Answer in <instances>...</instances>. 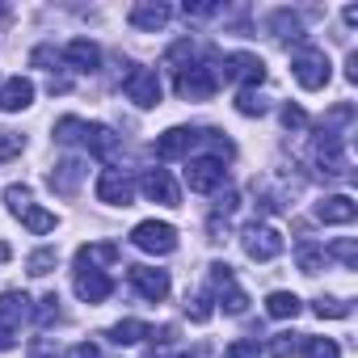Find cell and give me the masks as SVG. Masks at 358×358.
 <instances>
[{"label": "cell", "mask_w": 358, "mask_h": 358, "mask_svg": "<svg viewBox=\"0 0 358 358\" xmlns=\"http://www.w3.org/2000/svg\"><path fill=\"white\" fill-rule=\"evenodd\" d=\"M85 148L93 152V156H101V160H114L118 156V135L106 127V122H85Z\"/></svg>", "instance_id": "19"}, {"label": "cell", "mask_w": 358, "mask_h": 358, "mask_svg": "<svg viewBox=\"0 0 358 358\" xmlns=\"http://www.w3.org/2000/svg\"><path fill=\"white\" fill-rule=\"evenodd\" d=\"M299 350V333H274L270 337V358H295Z\"/></svg>", "instance_id": "33"}, {"label": "cell", "mask_w": 358, "mask_h": 358, "mask_svg": "<svg viewBox=\"0 0 358 358\" xmlns=\"http://www.w3.org/2000/svg\"><path fill=\"white\" fill-rule=\"evenodd\" d=\"M118 262V245L110 241H97V245H80L76 249V266L80 270H101V266H114Z\"/></svg>", "instance_id": "21"}, {"label": "cell", "mask_w": 358, "mask_h": 358, "mask_svg": "<svg viewBox=\"0 0 358 358\" xmlns=\"http://www.w3.org/2000/svg\"><path fill=\"white\" fill-rule=\"evenodd\" d=\"M224 177H228V169H224V160H215V156H194V160H186V186H190L194 194L220 190Z\"/></svg>", "instance_id": "6"}, {"label": "cell", "mask_w": 358, "mask_h": 358, "mask_svg": "<svg viewBox=\"0 0 358 358\" xmlns=\"http://www.w3.org/2000/svg\"><path fill=\"white\" fill-rule=\"evenodd\" d=\"M324 257H337V262H345V266H354L358 262V245L345 236V241H333L329 249H324Z\"/></svg>", "instance_id": "38"}, {"label": "cell", "mask_w": 358, "mask_h": 358, "mask_svg": "<svg viewBox=\"0 0 358 358\" xmlns=\"http://www.w3.org/2000/svg\"><path fill=\"white\" fill-rule=\"evenodd\" d=\"M131 26L135 30H148V34H156V30H164L169 26V17H173V9L164 5V0H139V5H131Z\"/></svg>", "instance_id": "12"}, {"label": "cell", "mask_w": 358, "mask_h": 358, "mask_svg": "<svg viewBox=\"0 0 358 358\" xmlns=\"http://www.w3.org/2000/svg\"><path fill=\"white\" fill-rule=\"evenodd\" d=\"M9 257H13V249H9V245H5V241H0V266H5V262H9Z\"/></svg>", "instance_id": "47"}, {"label": "cell", "mask_w": 358, "mask_h": 358, "mask_svg": "<svg viewBox=\"0 0 358 358\" xmlns=\"http://www.w3.org/2000/svg\"><path fill=\"white\" fill-rule=\"evenodd\" d=\"M97 199L110 203V207H131V199H135V177L122 173V169H106L97 177Z\"/></svg>", "instance_id": "9"}, {"label": "cell", "mask_w": 358, "mask_h": 358, "mask_svg": "<svg viewBox=\"0 0 358 358\" xmlns=\"http://www.w3.org/2000/svg\"><path fill=\"white\" fill-rule=\"evenodd\" d=\"M245 253H249L253 262H274V257L282 253L278 228H270V224H249V228H245Z\"/></svg>", "instance_id": "11"}, {"label": "cell", "mask_w": 358, "mask_h": 358, "mask_svg": "<svg viewBox=\"0 0 358 358\" xmlns=\"http://www.w3.org/2000/svg\"><path fill=\"white\" fill-rule=\"evenodd\" d=\"M190 59H194V43H190V38L173 43V47H169V55H164V64H169V72H173V76H182V72L190 68Z\"/></svg>", "instance_id": "26"}, {"label": "cell", "mask_w": 358, "mask_h": 358, "mask_svg": "<svg viewBox=\"0 0 358 358\" xmlns=\"http://www.w3.org/2000/svg\"><path fill=\"white\" fill-rule=\"evenodd\" d=\"M345 80L358 85V51H350V59H345Z\"/></svg>", "instance_id": "44"}, {"label": "cell", "mask_w": 358, "mask_h": 358, "mask_svg": "<svg viewBox=\"0 0 358 358\" xmlns=\"http://www.w3.org/2000/svg\"><path fill=\"white\" fill-rule=\"evenodd\" d=\"M220 89V76L211 64H190L182 76H177V97L182 101H211Z\"/></svg>", "instance_id": "3"}, {"label": "cell", "mask_w": 358, "mask_h": 358, "mask_svg": "<svg viewBox=\"0 0 358 358\" xmlns=\"http://www.w3.org/2000/svg\"><path fill=\"white\" fill-rule=\"evenodd\" d=\"M22 224H26L34 236H43V232H55V215H51V211H43V207H30V211L22 215Z\"/></svg>", "instance_id": "29"}, {"label": "cell", "mask_w": 358, "mask_h": 358, "mask_svg": "<svg viewBox=\"0 0 358 358\" xmlns=\"http://www.w3.org/2000/svg\"><path fill=\"white\" fill-rule=\"evenodd\" d=\"M68 358H101V354H97V345H93V341H80V345H72V350H68Z\"/></svg>", "instance_id": "43"}, {"label": "cell", "mask_w": 358, "mask_h": 358, "mask_svg": "<svg viewBox=\"0 0 358 358\" xmlns=\"http://www.w3.org/2000/svg\"><path fill=\"white\" fill-rule=\"evenodd\" d=\"M26 358H59V345L51 337H34L30 350H26Z\"/></svg>", "instance_id": "41"}, {"label": "cell", "mask_w": 358, "mask_h": 358, "mask_svg": "<svg viewBox=\"0 0 358 358\" xmlns=\"http://www.w3.org/2000/svg\"><path fill=\"white\" fill-rule=\"evenodd\" d=\"M282 127H287V131H303V127H308V114L287 101V106H282Z\"/></svg>", "instance_id": "42"}, {"label": "cell", "mask_w": 358, "mask_h": 358, "mask_svg": "<svg viewBox=\"0 0 358 358\" xmlns=\"http://www.w3.org/2000/svg\"><path fill=\"white\" fill-rule=\"evenodd\" d=\"M30 316H34V308H30V295L26 291H5V295H0V337H13Z\"/></svg>", "instance_id": "8"}, {"label": "cell", "mask_w": 358, "mask_h": 358, "mask_svg": "<svg viewBox=\"0 0 358 358\" xmlns=\"http://www.w3.org/2000/svg\"><path fill=\"white\" fill-rule=\"evenodd\" d=\"M131 287L148 299V303H160L169 295V274L156 270V266H131Z\"/></svg>", "instance_id": "13"}, {"label": "cell", "mask_w": 358, "mask_h": 358, "mask_svg": "<svg viewBox=\"0 0 358 358\" xmlns=\"http://www.w3.org/2000/svg\"><path fill=\"white\" fill-rule=\"evenodd\" d=\"M211 291H215V299H220V308H224L228 316H241V312L249 308V295L236 287V274H232L228 262H215V266H211Z\"/></svg>", "instance_id": "4"}, {"label": "cell", "mask_w": 358, "mask_h": 358, "mask_svg": "<svg viewBox=\"0 0 358 358\" xmlns=\"http://www.w3.org/2000/svg\"><path fill=\"white\" fill-rule=\"evenodd\" d=\"M114 345H139L143 337H152V329L143 324V320H118V324H110V333H106Z\"/></svg>", "instance_id": "25"}, {"label": "cell", "mask_w": 358, "mask_h": 358, "mask_svg": "<svg viewBox=\"0 0 358 358\" xmlns=\"http://www.w3.org/2000/svg\"><path fill=\"white\" fill-rule=\"evenodd\" d=\"M236 110H241L245 118H262V114L270 110V101H266L257 89H241V93H236Z\"/></svg>", "instance_id": "27"}, {"label": "cell", "mask_w": 358, "mask_h": 358, "mask_svg": "<svg viewBox=\"0 0 358 358\" xmlns=\"http://www.w3.org/2000/svg\"><path fill=\"white\" fill-rule=\"evenodd\" d=\"M131 245H135V249H143V253L164 257V253H173V249H177V228H173V224H164V220H143V224H135Z\"/></svg>", "instance_id": "2"}, {"label": "cell", "mask_w": 358, "mask_h": 358, "mask_svg": "<svg viewBox=\"0 0 358 358\" xmlns=\"http://www.w3.org/2000/svg\"><path fill=\"white\" fill-rule=\"evenodd\" d=\"M5 203H9L13 215H26V211L34 207V203H30V186H17V182H13V186L5 190Z\"/></svg>", "instance_id": "34"}, {"label": "cell", "mask_w": 358, "mask_h": 358, "mask_svg": "<svg viewBox=\"0 0 358 358\" xmlns=\"http://www.w3.org/2000/svg\"><path fill=\"white\" fill-rule=\"evenodd\" d=\"M354 215H358V203L350 194H329V199L316 203V220L320 224H354Z\"/></svg>", "instance_id": "18"}, {"label": "cell", "mask_w": 358, "mask_h": 358, "mask_svg": "<svg viewBox=\"0 0 358 358\" xmlns=\"http://www.w3.org/2000/svg\"><path fill=\"white\" fill-rule=\"evenodd\" d=\"M291 72H295V80L308 89V93H316V89H324L329 85V55L320 51V47H299L295 55H291Z\"/></svg>", "instance_id": "1"}, {"label": "cell", "mask_w": 358, "mask_h": 358, "mask_svg": "<svg viewBox=\"0 0 358 358\" xmlns=\"http://www.w3.org/2000/svg\"><path fill=\"white\" fill-rule=\"evenodd\" d=\"M0 17H9V9H0Z\"/></svg>", "instance_id": "48"}, {"label": "cell", "mask_w": 358, "mask_h": 358, "mask_svg": "<svg viewBox=\"0 0 358 358\" xmlns=\"http://www.w3.org/2000/svg\"><path fill=\"white\" fill-rule=\"evenodd\" d=\"M299 350H303V358H341V350H337L333 337H303Z\"/></svg>", "instance_id": "28"}, {"label": "cell", "mask_w": 358, "mask_h": 358, "mask_svg": "<svg viewBox=\"0 0 358 358\" xmlns=\"http://www.w3.org/2000/svg\"><path fill=\"white\" fill-rule=\"evenodd\" d=\"M80 135H85V122H80V118H59V122H55V139H59V143H76Z\"/></svg>", "instance_id": "37"}, {"label": "cell", "mask_w": 358, "mask_h": 358, "mask_svg": "<svg viewBox=\"0 0 358 358\" xmlns=\"http://www.w3.org/2000/svg\"><path fill=\"white\" fill-rule=\"evenodd\" d=\"M110 291H114V278H110L106 270H80V266H76V295H80L85 303H101Z\"/></svg>", "instance_id": "17"}, {"label": "cell", "mask_w": 358, "mask_h": 358, "mask_svg": "<svg viewBox=\"0 0 358 358\" xmlns=\"http://www.w3.org/2000/svg\"><path fill=\"white\" fill-rule=\"evenodd\" d=\"M341 17H345V26H358V5H350V9H345Z\"/></svg>", "instance_id": "46"}, {"label": "cell", "mask_w": 358, "mask_h": 358, "mask_svg": "<svg viewBox=\"0 0 358 358\" xmlns=\"http://www.w3.org/2000/svg\"><path fill=\"white\" fill-rule=\"evenodd\" d=\"M55 262H59V253H55V249H38V253H30L26 270H30L34 278H43V274H51V270H55Z\"/></svg>", "instance_id": "31"}, {"label": "cell", "mask_w": 358, "mask_h": 358, "mask_svg": "<svg viewBox=\"0 0 358 358\" xmlns=\"http://www.w3.org/2000/svg\"><path fill=\"white\" fill-rule=\"evenodd\" d=\"M199 143V131L190 127H169L156 139V160H177V156H190V148Z\"/></svg>", "instance_id": "14"}, {"label": "cell", "mask_w": 358, "mask_h": 358, "mask_svg": "<svg viewBox=\"0 0 358 358\" xmlns=\"http://www.w3.org/2000/svg\"><path fill=\"white\" fill-rule=\"evenodd\" d=\"M186 316L190 320H211V295H194V299H186Z\"/></svg>", "instance_id": "40"}, {"label": "cell", "mask_w": 358, "mask_h": 358, "mask_svg": "<svg viewBox=\"0 0 358 358\" xmlns=\"http://www.w3.org/2000/svg\"><path fill=\"white\" fill-rule=\"evenodd\" d=\"M139 186H143V194H148L152 203H160V207H177V199H182V194H177V182L169 177V169H148Z\"/></svg>", "instance_id": "16"}, {"label": "cell", "mask_w": 358, "mask_h": 358, "mask_svg": "<svg viewBox=\"0 0 358 358\" xmlns=\"http://www.w3.org/2000/svg\"><path fill=\"white\" fill-rule=\"evenodd\" d=\"M80 177H85V164L80 160H64V164H55L51 169V177H47V182H51V190L55 194H76V186H80Z\"/></svg>", "instance_id": "22"}, {"label": "cell", "mask_w": 358, "mask_h": 358, "mask_svg": "<svg viewBox=\"0 0 358 358\" xmlns=\"http://www.w3.org/2000/svg\"><path fill=\"white\" fill-rule=\"evenodd\" d=\"M34 316H38V324H43V329H51V324L64 316V312H59V295H55V291H51V295H43V299H38V308H34Z\"/></svg>", "instance_id": "32"}, {"label": "cell", "mask_w": 358, "mask_h": 358, "mask_svg": "<svg viewBox=\"0 0 358 358\" xmlns=\"http://www.w3.org/2000/svg\"><path fill=\"white\" fill-rule=\"evenodd\" d=\"M64 64H68L72 72H80V76H93V72L101 68V51H97V43H89V38H72V43L64 47Z\"/></svg>", "instance_id": "15"}, {"label": "cell", "mask_w": 358, "mask_h": 358, "mask_svg": "<svg viewBox=\"0 0 358 358\" xmlns=\"http://www.w3.org/2000/svg\"><path fill=\"white\" fill-rule=\"evenodd\" d=\"M295 262H299L303 274H320V270H324V249H316V245H299Z\"/></svg>", "instance_id": "30"}, {"label": "cell", "mask_w": 358, "mask_h": 358, "mask_svg": "<svg viewBox=\"0 0 358 358\" xmlns=\"http://www.w3.org/2000/svg\"><path fill=\"white\" fill-rule=\"evenodd\" d=\"M224 76H228L232 85H241V89H257V85L266 80V64H262L257 55H249V51H236V55L224 59Z\"/></svg>", "instance_id": "10"}, {"label": "cell", "mask_w": 358, "mask_h": 358, "mask_svg": "<svg viewBox=\"0 0 358 358\" xmlns=\"http://www.w3.org/2000/svg\"><path fill=\"white\" fill-rule=\"evenodd\" d=\"M30 59H34L38 68H43V64H55V51H51V47H38V51H34Z\"/></svg>", "instance_id": "45"}, {"label": "cell", "mask_w": 358, "mask_h": 358, "mask_svg": "<svg viewBox=\"0 0 358 358\" xmlns=\"http://www.w3.org/2000/svg\"><path fill=\"white\" fill-rule=\"evenodd\" d=\"M270 30H274L278 43H299V38H303V22H299L291 9H278V13L270 17Z\"/></svg>", "instance_id": "24"}, {"label": "cell", "mask_w": 358, "mask_h": 358, "mask_svg": "<svg viewBox=\"0 0 358 358\" xmlns=\"http://www.w3.org/2000/svg\"><path fill=\"white\" fill-rule=\"evenodd\" d=\"M30 101H34V85L26 76H9L5 85H0V110H5V114H17Z\"/></svg>", "instance_id": "20"}, {"label": "cell", "mask_w": 358, "mask_h": 358, "mask_svg": "<svg viewBox=\"0 0 358 358\" xmlns=\"http://www.w3.org/2000/svg\"><path fill=\"white\" fill-rule=\"evenodd\" d=\"M316 169L324 177H350V160H345V143L337 131H320L316 139Z\"/></svg>", "instance_id": "7"}, {"label": "cell", "mask_w": 358, "mask_h": 358, "mask_svg": "<svg viewBox=\"0 0 358 358\" xmlns=\"http://www.w3.org/2000/svg\"><path fill=\"white\" fill-rule=\"evenodd\" d=\"M312 312H316V316H333V320H341V316H350V303H345V299H329V295H320V299L312 303Z\"/></svg>", "instance_id": "35"}, {"label": "cell", "mask_w": 358, "mask_h": 358, "mask_svg": "<svg viewBox=\"0 0 358 358\" xmlns=\"http://www.w3.org/2000/svg\"><path fill=\"white\" fill-rule=\"evenodd\" d=\"M224 358H262V345H257V337H236L224 350Z\"/></svg>", "instance_id": "36"}, {"label": "cell", "mask_w": 358, "mask_h": 358, "mask_svg": "<svg viewBox=\"0 0 358 358\" xmlns=\"http://www.w3.org/2000/svg\"><path fill=\"white\" fill-rule=\"evenodd\" d=\"M26 148V135L22 131H0V160H9Z\"/></svg>", "instance_id": "39"}, {"label": "cell", "mask_w": 358, "mask_h": 358, "mask_svg": "<svg viewBox=\"0 0 358 358\" xmlns=\"http://www.w3.org/2000/svg\"><path fill=\"white\" fill-rule=\"evenodd\" d=\"M266 312H270L274 320H295V316L303 312V303H299V295H291V291H270V295H266Z\"/></svg>", "instance_id": "23"}, {"label": "cell", "mask_w": 358, "mask_h": 358, "mask_svg": "<svg viewBox=\"0 0 358 358\" xmlns=\"http://www.w3.org/2000/svg\"><path fill=\"white\" fill-rule=\"evenodd\" d=\"M122 93H127V101H135L139 110H152V106H160V76H156L152 68H135V64H131V72L122 76Z\"/></svg>", "instance_id": "5"}]
</instances>
